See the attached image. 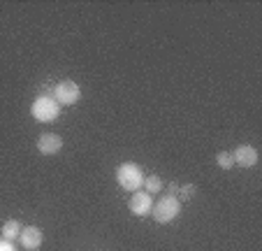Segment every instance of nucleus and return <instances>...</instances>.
I'll list each match as a JSON object with an SVG mask.
<instances>
[{"label":"nucleus","mask_w":262,"mask_h":251,"mask_svg":"<svg viewBox=\"0 0 262 251\" xmlns=\"http://www.w3.org/2000/svg\"><path fill=\"white\" fill-rule=\"evenodd\" d=\"M257 158H260L257 156V149L251 147V144H242V147H237L232 153V161L242 167H253L257 163Z\"/></svg>","instance_id":"obj_8"},{"label":"nucleus","mask_w":262,"mask_h":251,"mask_svg":"<svg viewBox=\"0 0 262 251\" xmlns=\"http://www.w3.org/2000/svg\"><path fill=\"white\" fill-rule=\"evenodd\" d=\"M30 114H33L35 121L49 123V121H54V119H58L60 107L54 98H49V95H40V98H35L33 105H30Z\"/></svg>","instance_id":"obj_1"},{"label":"nucleus","mask_w":262,"mask_h":251,"mask_svg":"<svg viewBox=\"0 0 262 251\" xmlns=\"http://www.w3.org/2000/svg\"><path fill=\"white\" fill-rule=\"evenodd\" d=\"M116 182H119V186L125 188V191H137L144 184L142 167H139L137 163H123V165H119V170H116Z\"/></svg>","instance_id":"obj_2"},{"label":"nucleus","mask_w":262,"mask_h":251,"mask_svg":"<svg viewBox=\"0 0 262 251\" xmlns=\"http://www.w3.org/2000/svg\"><path fill=\"white\" fill-rule=\"evenodd\" d=\"M179 191V184H169V193H177Z\"/></svg>","instance_id":"obj_14"},{"label":"nucleus","mask_w":262,"mask_h":251,"mask_svg":"<svg viewBox=\"0 0 262 251\" xmlns=\"http://www.w3.org/2000/svg\"><path fill=\"white\" fill-rule=\"evenodd\" d=\"M0 251H16V249H14V244H12V242L0 240Z\"/></svg>","instance_id":"obj_13"},{"label":"nucleus","mask_w":262,"mask_h":251,"mask_svg":"<svg viewBox=\"0 0 262 251\" xmlns=\"http://www.w3.org/2000/svg\"><path fill=\"white\" fill-rule=\"evenodd\" d=\"M60 149H63V140L56 133H45L37 138V151H40L42 156H54Z\"/></svg>","instance_id":"obj_6"},{"label":"nucleus","mask_w":262,"mask_h":251,"mask_svg":"<svg viewBox=\"0 0 262 251\" xmlns=\"http://www.w3.org/2000/svg\"><path fill=\"white\" fill-rule=\"evenodd\" d=\"M19 240H21V246H24V249L33 251V249H40L45 235H42V230L37 226H26V228H21Z\"/></svg>","instance_id":"obj_7"},{"label":"nucleus","mask_w":262,"mask_h":251,"mask_svg":"<svg viewBox=\"0 0 262 251\" xmlns=\"http://www.w3.org/2000/svg\"><path fill=\"white\" fill-rule=\"evenodd\" d=\"M130 212L135 214V217H146V214H151V207H154V202H151V196L144 191H135V196L130 198L128 202Z\"/></svg>","instance_id":"obj_5"},{"label":"nucleus","mask_w":262,"mask_h":251,"mask_svg":"<svg viewBox=\"0 0 262 251\" xmlns=\"http://www.w3.org/2000/svg\"><path fill=\"white\" fill-rule=\"evenodd\" d=\"M81 100L79 84H74L72 79H63L56 84V103L58 105H74Z\"/></svg>","instance_id":"obj_4"},{"label":"nucleus","mask_w":262,"mask_h":251,"mask_svg":"<svg viewBox=\"0 0 262 251\" xmlns=\"http://www.w3.org/2000/svg\"><path fill=\"white\" fill-rule=\"evenodd\" d=\"M144 186H146V193H148V196H154V193H160V191H163V182H160L158 175H151V177L144 179Z\"/></svg>","instance_id":"obj_10"},{"label":"nucleus","mask_w":262,"mask_h":251,"mask_svg":"<svg viewBox=\"0 0 262 251\" xmlns=\"http://www.w3.org/2000/svg\"><path fill=\"white\" fill-rule=\"evenodd\" d=\"M216 163L223 167V170H230V167L234 165V161H232V153H228V151H221V153H218V156H216Z\"/></svg>","instance_id":"obj_11"},{"label":"nucleus","mask_w":262,"mask_h":251,"mask_svg":"<svg viewBox=\"0 0 262 251\" xmlns=\"http://www.w3.org/2000/svg\"><path fill=\"white\" fill-rule=\"evenodd\" d=\"M179 193H181L183 198H193L195 186H193V184H188V186H179Z\"/></svg>","instance_id":"obj_12"},{"label":"nucleus","mask_w":262,"mask_h":251,"mask_svg":"<svg viewBox=\"0 0 262 251\" xmlns=\"http://www.w3.org/2000/svg\"><path fill=\"white\" fill-rule=\"evenodd\" d=\"M19 235H21V223L16 219H10V221L3 223V240L14 242Z\"/></svg>","instance_id":"obj_9"},{"label":"nucleus","mask_w":262,"mask_h":251,"mask_svg":"<svg viewBox=\"0 0 262 251\" xmlns=\"http://www.w3.org/2000/svg\"><path fill=\"white\" fill-rule=\"evenodd\" d=\"M151 212H154V219L158 223H169L179 217V212H181V202H179L174 196H163L154 207H151Z\"/></svg>","instance_id":"obj_3"}]
</instances>
